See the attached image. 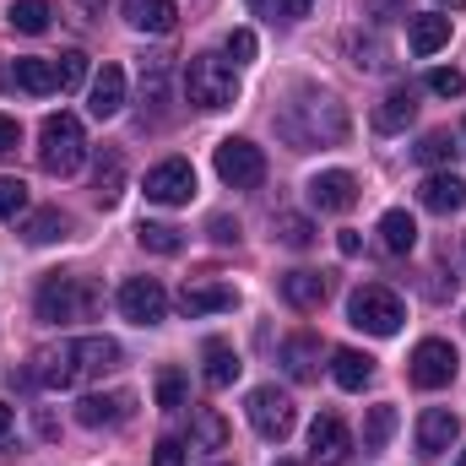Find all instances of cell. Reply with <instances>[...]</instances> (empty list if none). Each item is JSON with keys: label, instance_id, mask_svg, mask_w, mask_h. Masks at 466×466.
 <instances>
[{"label": "cell", "instance_id": "6da1fadb", "mask_svg": "<svg viewBox=\"0 0 466 466\" xmlns=\"http://www.w3.org/2000/svg\"><path fill=\"white\" fill-rule=\"evenodd\" d=\"M119 369V342L115 337H76V342H60V348H44L33 358L27 380L44 385V390H71L82 380H98Z\"/></svg>", "mask_w": 466, "mask_h": 466}, {"label": "cell", "instance_id": "7a4b0ae2", "mask_svg": "<svg viewBox=\"0 0 466 466\" xmlns=\"http://www.w3.org/2000/svg\"><path fill=\"white\" fill-rule=\"evenodd\" d=\"M277 130H282L288 147L309 152V147H337V141H348L352 119L331 93H304L299 104H288V109L277 115Z\"/></svg>", "mask_w": 466, "mask_h": 466}, {"label": "cell", "instance_id": "3957f363", "mask_svg": "<svg viewBox=\"0 0 466 466\" xmlns=\"http://www.w3.org/2000/svg\"><path fill=\"white\" fill-rule=\"evenodd\" d=\"M98 304H104L98 282H93V277H76V271H49L44 288H38V299H33V309H38L44 326H76V320H93Z\"/></svg>", "mask_w": 466, "mask_h": 466}, {"label": "cell", "instance_id": "277c9868", "mask_svg": "<svg viewBox=\"0 0 466 466\" xmlns=\"http://www.w3.org/2000/svg\"><path fill=\"white\" fill-rule=\"evenodd\" d=\"M185 98L196 109H207V115L233 109L238 104V71H233V60H223V55H196L185 66Z\"/></svg>", "mask_w": 466, "mask_h": 466}, {"label": "cell", "instance_id": "5b68a950", "mask_svg": "<svg viewBox=\"0 0 466 466\" xmlns=\"http://www.w3.org/2000/svg\"><path fill=\"white\" fill-rule=\"evenodd\" d=\"M82 157H87V130H82L76 115H49L38 125V163H44V174L66 179V174L82 168Z\"/></svg>", "mask_w": 466, "mask_h": 466}, {"label": "cell", "instance_id": "8992f818", "mask_svg": "<svg viewBox=\"0 0 466 466\" xmlns=\"http://www.w3.org/2000/svg\"><path fill=\"white\" fill-rule=\"evenodd\" d=\"M348 320L358 326V331H369V337H396L401 320H407V309H401V299H396L390 288L363 282V288L348 299Z\"/></svg>", "mask_w": 466, "mask_h": 466}, {"label": "cell", "instance_id": "52a82bcc", "mask_svg": "<svg viewBox=\"0 0 466 466\" xmlns=\"http://www.w3.org/2000/svg\"><path fill=\"white\" fill-rule=\"evenodd\" d=\"M244 418H249V429L260 434V440H288L293 434V423H299V412H293V401L277 390V385H255L249 390V401H244Z\"/></svg>", "mask_w": 466, "mask_h": 466}, {"label": "cell", "instance_id": "ba28073f", "mask_svg": "<svg viewBox=\"0 0 466 466\" xmlns=\"http://www.w3.org/2000/svg\"><path fill=\"white\" fill-rule=\"evenodd\" d=\"M218 179L233 185V190H255L260 179H266V152L255 147V141H244V136H228V141H218Z\"/></svg>", "mask_w": 466, "mask_h": 466}, {"label": "cell", "instance_id": "9c48e42d", "mask_svg": "<svg viewBox=\"0 0 466 466\" xmlns=\"http://www.w3.org/2000/svg\"><path fill=\"white\" fill-rule=\"evenodd\" d=\"M119 315L136 326H163L168 320V293L157 277H125L119 282Z\"/></svg>", "mask_w": 466, "mask_h": 466}, {"label": "cell", "instance_id": "30bf717a", "mask_svg": "<svg viewBox=\"0 0 466 466\" xmlns=\"http://www.w3.org/2000/svg\"><path fill=\"white\" fill-rule=\"evenodd\" d=\"M456 369H461V358H456L451 342H440V337L418 342V348H412V363H407V374H412L418 390H445V385L456 380Z\"/></svg>", "mask_w": 466, "mask_h": 466}, {"label": "cell", "instance_id": "8fae6325", "mask_svg": "<svg viewBox=\"0 0 466 466\" xmlns=\"http://www.w3.org/2000/svg\"><path fill=\"white\" fill-rule=\"evenodd\" d=\"M196 196V168L185 157H163L152 174H147V201L157 207H185Z\"/></svg>", "mask_w": 466, "mask_h": 466}, {"label": "cell", "instance_id": "7c38bea8", "mask_svg": "<svg viewBox=\"0 0 466 466\" xmlns=\"http://www.w3.org/2000/svg\"><path fill=\"white\" fill-rule=\"evenodd\" d=\"M130 412H136V396L130 390H93V396L76 401V423L82 429H115Z\"/></svg>", "mask_w": 466, "mask_h": 466}, {"label": "cell", "instance_id": "4fadbf2b", "mask_svg": "<svg viewBox=\"0 0 466 466\" xmlns=\"http://www.w3.org/2000/svg\"><path fill=\"white\" fill-rule=\"evenodd\" d=\"M456 440H461V418H456L451 407H429V412L418 418V456H423V461L445 456Z\"/></svg>", "mask_w": 466, "mask_h": 466}, {"label": "cell", "instance_id": "5bb4252c", "mask_svg": "<svg viewBox=\"0 0 466 466\" xmlns=\"http://www.w3.org/2000/svg\"><path fill=\"white\" fill-rule=\"evenodd\" d=\"M352 201H358V179L348 168H326V174L309 179V207L315 212H352Z\"/></svg>", "mask_w": 466, "mask_h": 466}, {"label": "cell", "instance_id": "9a60e30c", "mask_svg": "<svg viewBox=\"0 0 466 466\" xmlns=\"http://www.w3.org/2000/svg\"><path fill=\"white\" fill-rule=\"evenodd\" d=\"M418 201H423V212L451 218V212H461L466 207V179L461 174H451V168H440V174H429V179L418 185Z\"/></svg>", "mask_w": 466, "mask_h": 466}, {"label": "cell", "instance_id": "2e32d148", "mask_svg": "<svg viewBox=\"0 0 466 466\" xmlns=\"http://www.w3.org/2000/svg\"><path fill=\"white\" fill-rule=\"evenodd\" d=\"M238 304V293H233L228 282H185V293H179V309L190 315V320H201V315H223Z\"/></svg>", "mask_w": 466, "mask_h": 466}, {"label": "cell", "instance_id": "e0dca14e", "mask_svg": "<svg viewBox=\"0 0 466 466\" xmlns=\"http://www.w3.org/2000/svg\"><path fill=\"white\" fill-rule=\"evenodd\" d=\"M119 16H125L136 33H174L179 5H174V0H125V5H119Z\"/></svg>", "mask_w": 466, "mask_h": 466}, {"label": "cell", "instance_id": "ac0fdd59", "mask_svg": "<svg viewBox=\"0 0 466 466\" xmlns=\"http://www.w3.org/2000/svg\"><path fill=\"white\" fill-rule=\"evenodd\" d=\"M309 451L320 456V461H342L352 451V434H348V423L337 418V412H320L315 423H309Z\"/></svg>", "mask_w": 466, "mask_h": 466}, {"label": "cell", "instance_id": "d6986e66", "mask_svg": "<svg viewBox=\"0 0 466 466\" xmlns=\"http://www.w3.org/2000/svg\"><path fill=\"white\" fill-rule=\"evenodd\" d=\"M407 44H412V55H440L445 44H451V16H440V11H423V16H407Z\"/></svg>", "mask_w": 466, "mask_h": 466}, {"label": "cell", "instance_id": "ffe728a7", "mask_svg": "<svg viewBox=\"0 0 466 466\" xmlns=\"http://www.w3.org/2000/svg\"><path fill=\"white\" fill-rule=\"evenodd\" d=\"M87 109H93V119H115L119 109H125V71H119V66H104V71L93 76Z\"/></svg>", "mask_w": 466, "mask_h": 466}, {"label": "cell", "instance_id": "44dd1931", "mask_svg": "<svg viewBox=\"0 0 466 466\" xmlns=\"http://www.w3.org/2000/svg\"><path fill=\"white\" fill-rule=\"evenodd\" d=\"M326 293H331V277H326V271H288V277H282V299H288L293 309H320Z\"/></svg>", "mask_w": 466, "mask_h": 466}, {"label": "cell", "instance_id": "7402d4cb", "mask_svg": "<svg viewBox=\"0 0 466 466\" xmlns=\"http://www.w3.org/2000/svg\"><path fill=\"white\" fill-rule=\"evenodd\" d=\"M11 82H16L22 93H33V98H49V93H60V71H55V60H38V55L16 60V66H11Z\"/></svg>", "mask_w": 466, "mask_h": 466}, {"label": "cell", "instance_id": "603a6c76", "mask_svg": "<svg viewBox=\"0 0 466 466\" xmlns=\"http://www.w3.org/2000/svg\"><path fill=\"white\" fill-rule=\"evenodd\" d=\"M412 119H418V98H412V87H396V93L380 98V109H374V130H380V136H396V130H407Z\"/></svg>", "mask_w": 466, "mask_h": 466}, {"label": "cell", "instance_id": "cb8c5ba5", "mask_svg": "<svg viewBox=\"0 0 466 466\" xmlns=\"http://www.w3.org/2000/svg\"><path fill=\"white\" fill-rule=\"evenodd\" d=\"M93 196H98V207H115L119 196H125V157H119L115 147H104L98 163H93Z\"/></svg>", "mask_w": 466, "mask_h": 466}, {"label": "cell", "instance_id": "d4e9b609", "mask_svg": "<svg viewBox=\"0 0 466 466\" xmlns=\"http://www.w3.org/2000/svg\"><path fill=\"white\" fill-rule=\"evenodd\" d=\"M331 374H337V385L342 390H363L369 380H374V358L358 348H337L331 352Z\"/></svg>", "mask_w": 466, "mask_h": 466}, {"label": "cell", "instance_id": "484cf974", "mask_svg": "<svg viewBox=\"0 0 466 466\" xmlns=\"http://www.w3.org/2000/svg\"><path fill=\"white\" fill-rule=\"evenodd\" d=\"M201 358H207V385H212V390L233 385V380H238V369H244V363H238V352H233L223 337H212V342L201 348Z\"/></svg>", "mask_w": 466, "mask_h": 466}, {"label": "cell", "instance_id": "4316f807", "mask_svg": "<svg viewBox=\"0 0 466 466\" xmlns=\"http://www.w3.org/2000/svg\"><path fill=\"white\" fill-rule=\"evenodd\" d=\"M282 369H288L293 380H315V374H320V342H315V337H288V342H282Z\"/></svg>", "mask_w": 466, "mask_h": 466}, {"label": "cell", "instance_id": "83f0119b", "mask_svg": "<svg viewBox=\"0 0 466 466\" xmlns=\"http://www.w3.org/2000/svg\"><path fill=\"white\" fill-rule=\"evenodd\" d=\"M380 244H385L390 255H407V249L418 244V223H412V212H401V207L385 212V218H380Z\"/></svg>", "mask_w": 466, "mask_h": 466}, {"label": "cell", "instance_id": "f1b7e54d", "mask_svg": "<svg viewBox=\"0 0 466 466\" xmlns=\"http://www.w3.org/2000/svg\"><path fill=\"white\" fill-rule=\"evenodd\" d=\"M66 228H71V218H66L60 207H44V212H33V218L22 223V238H27V244H55V238H66Z\"/></svg>", "mask_w": 466, "mask_h": 466}, {"label": "cell", "instance_id": "f546056e", "mask_svg": "<svg viewBox=\"0 0 466 466\" xmlns=\"http://www.w3.org/2000/svg\"><path fill=\"white\" fill-rule=\"evenodd\" d=\"M456 152H461V147H456V136H451V130H429V136L412 147V157H418V163H429V168H451V163H456Z\"/></svg>", "mask_w": 466, "mask_h": 466}, {"label": "cell", "instance_id": "4dcf8cb0", "mask_svg": "<svg viewBox=\"0 0 466 466\" xmlns=\"http://www.w3.org/2000/svg\"><path fill=\"white\" fill-rule=\"evenodd\" d=\"M271 238L288 244V249H309V244H315V223L299 218V212H277V218H271Z\"/></svg>", "mask_w": 466, "mask_h": 466}, {"label": "cell", "instance_id": "1f68e13d", "mask_svg": "<svg viewBox=\"0 0 466 466\" xmlns=\"http://www.w3.org/2000/svg\"><path fill=\"white\" fill-rule=\"evenodd\" d=\"M49 16H55L49 0H11V5H5V22H11L16 33H44Z\"/></svg>", "mask_w": 466, "mask_h": 466}, {"label": "cell", "instance_id": "d6a6232c", "mask_svg": "<svg viewBox=\"0 0 466 466\" xmlns=\"http://www.w3.org/2000/svg\"><path fill=\"white\" fill-rule=\"evenodd\" d=\"M136 238H141V249H152V255H179V249H185V233L174 228V223H141Z\"/></svg>", "mask_w": 466, "mask_h": 466}, {"label": "cell", "instance_id": "836d02e7", "mask_svg": "<svg viewBox=\"0 0 466 466\" xmlns=\"http://www.w3.org/2000/svg\"><path fill=\"white\" fill-rule=\"evenodd\" d=\"M141 98L147 104H163L168 98V55H147L141 60Z\"/></svg>", "mask_w": 466, "mask_h": 466}, {"label": "cell", "instance_id": "e575fe53", "mask_svg": "<svg viewBox=\"0 0 466 466\" xmlns=\"http://www.w3.org/2000/svg\"><path fill=\"white\" fill-rule=\"evenodd\" d=\"M390 434H396V407H390V401H385V407H369V418H363V445H369V451H385Z\"/></svg>", "mask_w": 466, "mask_h": 466}, {"label": "cell", "instance_id": "d590c367", "mask_svg": "<svg viewBox=\"0 0 466 466\" xmlns=\"http://www.w3.org/2000/svg\"><path fill=\"white\" fill-rule=\"evenodd\" d=\"M157 407L163 412L185 407V369H157Z\"/></svg>", "mask_w": 466, "mask_h": 466}, {"label": "cell", "instance_id": "8d00e7d4", "mask_svg": "<svg viewBox=\"0 0 466 466\" xmlns=\"http://www.w3.org/2000/svg\"><path fill=\"white\" fill-rule=\"evenodd\" d=\"M55 71H60V93H76V87L87 82V55H76V49H66V55L55 60Z\"/></svg>", "mask_w": 466, "mask_h": 466}, {"label": "cell", "instance_id": "74e56055", "mask_svg": "<svg viewBox=\"0 0 466 466\" xmlns=\"http://www.w3.org/2000/svg\"><path fill=\"white\" fill-rule=\"evenodd\" d=\"M255 16H271V22H299L309 11V0H249Z\"/></svg>", "mask_w": 466, "mask_h": 466}, {"label": "cell", "instance_id": "f35d334b", "mask_svg": "<svg viewBox=\"0 0 466 466\" xmlns=\"http://www.w3.org/2000/svg\"><path fill=\"white\" fill-rule=\"evenodd\" d=\"M429 93H440V98H461L466 93V71H456V66L429 71Z\"/></svg>", "mask_w": 466, "mask_h": 466}, {"label": "cell", "instance_id": "ab89813d", "mask_svg": "<svg viewBox=\"0 0 466 466\" xmlns=\"http://www.w3.org/2000/svg\"><path fill=\"white\" fill-rule=\"evenodd\" d=\"M16 212H27V185L0 174V218H16Z\"/></svg>", "mask_w": 466, "mask_h": 466}, {"label": "cell", "instance_id": "60d3db41", "mask_svg": "<svg viewBox=\"0 0 466 466\" xmlns=\"http://www.w3.org/2000/svg\"><path fill=\"white\" fill-rule=\"evenodd\" d=\"M255 49H260V44H255V33H249V27H233V33H228V60H233V66L255 60Z\"/></svg>", "mask_w": 466, "mask_h": 466}, {"label": "cell", "instance_id": "b9f144b4", "mask_svg": "<svg viewBox=\"0 0 466 466\" xmlns=\"http://www.w3.org/2000/svg\"><path fill=\"white\" fill-rule=\"evenodd\" d=\"M363 16L369 22H396V16H407V0H363Z\"/></svg>", "mask_w": 466, "mask_h": 466}, {"label": "cell", "instance_id": "7bdbcfd3", "mask_svg": "<svg viewBox=\"0 0 466 466\" xmlns=\"http://www.w3.org/2000/svg\"><path fill=\"white\" fill-rule=\"evenodd\" d=\"M196 434H201V445H212V451H218L228 429H223V418H218V412H201V418H196Z\"/></svg>", "mask_w": 466, "mask_h": 466}, {"label": "cell", "instance_id": "ee69618b", "mask_svg": "<svg viewBox=\"0 0 466 466\" xmlns=\"http://www.w3.org/2000/svg\"><path fill=\"white\" fill-rule=\"evenodd\" d=\"M16 147H22V125L11 115H0V157H11Z\"/></svg>", "mask_w": 466, "mask_h": 466}, {"label": "cell", "instance_id": "f6af8a7d", "mask_svg": "<svg viewBox=\"0 0 466 466\" xmlns=\"http://www.w3.org/2000/svg\"><path fill=\"white\" fill-rule=\"evenodd\" d=\"M152 466H185V445H179V440H157V456H152Z\"/></svg>", "mask_w": 466, "mask_h": 466}, {"label": "cell", "instance_id": "bcb514c9", "mask_svg": "<svg viewBox=\"0 0 466 466\" xmlns=\"http://www.w3.org/2000/svg\"><path fill=\"white\" fill-rule=\"evenodd\" d=\"M207 233H212L218 244H238V223H233V218H223V212H218V218L207 223Z\"/></svg>", "mask_w": 466, "mask_h": 466}, {"label": "cell", "instance_id": "7dc6e473", "mask_svg": "<svg viewBox=\"0 0 466 466\" xmlns=\"http://www.w3.org/2000/svg\"><path fill=\"white\" fill-rule=\"evenodd\" d=\"M337 249H342V255H358V249H363V238H358L352 228H342V233H337Z\"/></svg>", "mask_w": 466, "mask_h": 466}, {"label": "cell", "instance_id": "c3c4849f", "mask_svg": "<svg viewBox=\"0 0 466 466\" xmlns=\"http://www.w3.org/2000/svg\"><path fill=\"white\" fill-rule=\"evenodd\" d=\"M5 434H11V407L0 401V440H5Z\"/></svg>", "mask_w": 466, "mask_h": 466}, {"label": "cell", "instance_id": "681fc988", "mask_svg": "<svg viewBox=\"0 0 466 466\" xmlns=\"http://www.w3.org/2000/svg\"><path fill=\"white\" fill-rule=\"evenodd\" d=\"M440 5H451V11H461V5H466V0H440Z\"/></svg>", "mask_w": 466, "mask_h": 466}, {"label": "cell", "instance_id": "f907efd6", "mask_svg": "<svg viewBox=\"0 0 466 466\" xmlns=\"http://www.w3.org/2000/svg\"><path fill=\"white\" fill-rule=\"evenodd\" d=\"M277 466H293V461H277Z\"/></svg>", "mask_w": 466, "mask_h": 466}, {"label": "cell", "instance_id": "816d5d0a", "mask_svg": "<svg viewBox=\"0 0 466 466\" xmlns=\"http://www.w3.org/2000/svg\"><path fill=\"white\" fill-rule=\"evenodd\" d=\"M461 466H466V456H461Z\"/></svg>", "mask_w": 466, "mask_h": 466}, {"label": "cell", "instance_id": "f5cc1de1", "mask_svg": "<svg viewBox=\"0 0 466 466\" xmlns=\"http://www.w3.org/2000/svg\"><path fill=\"white\" fill-rule=\"evenodd\" d=\"M309 5H315V0H309Z\"/></svg>", "mask_w": 466, "mask_h": 466}]
</instances>
